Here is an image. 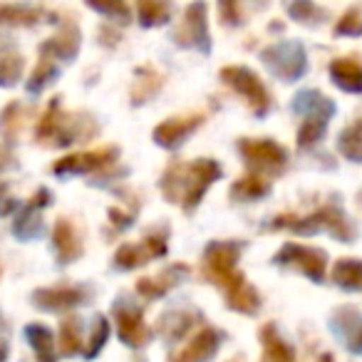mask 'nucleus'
Segmentation results:
<instances>
[{"label": "nucleus", "mask_w": 362, "mask_h": 362, "mask_svg": "<svg viewBox=\"0 0 362 362\" xmlns=\"http://www.w3.org/2000/svg\"><path fill=\"white\" fill-rule=\"evenodd\" d=\"M221 176L216 161L211 159H199L192 164H174L164 174L161 189L171 202H181L184 209H194L202 199V194L211 187V181Z\"/></svg>", "instance_id": "nucleus-1"}, {"label": "nucleus", "mask_w": 362, "mask_h": 362, "mask_svg": "<svg viewBox=\"0 0 362 362\" xmlns=\"http://www.w3.org/2000/svg\"><path fill=\"white\" fill-rule=\"evenodd\" d=\"M238 256H241L238 243H211L204 253V273L226 291L241 276V273H236Z\"/></svg>", "instance_id": "nucleus-2"}, {"label": "nucleus", "mask_w": 362, "mask_h": 362, "mask_svg": "<svg viewBox=\"0 0 362 362\" xmlns=\"http://www.w3.org/2000/svg\"><path fill=\"white\" fill-rule=\"evenodd\" d=\"M221 77L226 80L228 87H233L238 95L246 97L248 105H251V110L256 112V115H263V112L268 110V100H271L268 90L251 70H246V67H223Z\"/></svg>", "instance_id": "nucleus-3"}, {"label": "nucleus", "mask_w": 362, "mask_h": 362, "mask_svg": "<svg viewBox=\"0 0 362 362\" xmlns=\"http://www.w3.org/2000/svg\"><path fill=\"white\" fill-rule=\"evenodd\" d=\"M278 263H286V266H293L298 271H303L305 276H310L315 283H320L325 278V266H327V256L317 248L310 246H298V243H288V246L281 248L276 258Z\"/></svg>", "instance_id": "nucleus-4"}, {"label": "nucleus", "mask_w": 362, "mask_h": 362, "mask_svg": "<svg viewBox=\"0 0 362 362\" xmlns=\"http://www.w3.org/2000/svg\"><path fill=\"white\" fill-rule=\"evenodd\" d=\"M263 60L271 65L278 77H286V80H298L305 70V55L296 42H281V45L268 47L263 52Z\"/></svg>", "instance_id": "nucleus-5"}, {"label": "nucleus", "mask_w": 362, "mask_h": 362, "mask_svg": "<svg viewBox=\"0 0 362 362\" xmlns=\"http://www.w3.org/2000/svg\"><path fill=\"white\" fill-rule=\"evenodd\" d=\"M176 40L179 45L199 47V50H209V28H206V8L204 3H194L184 13L179 30H176Z\"/></svg>", "instance_id": "nucleus-6"}, {"label": "nucleus", "mask_w": 362, "mask_h": 362, "mask_svg": "<svg viewBox=\"0 0 362 362\" xmlns=\"http://www.w3.org/2000/svg\"><path fill=\"white\" fill-rule=\"evenodd\" d=\"M241 154L253 169H281L288 159L286 149L273 139H243Z\"/></svg>", "instance_id": "nucleus-7"}, {"label": "nucleus", "mask_w": 362, "mask_h": 362, "mask_svg": "<svg viewBox=\"0 0 362 362\" xmlns=\"http://www.w3.org/2000/svg\"><path fill=\"white\" fill-rule=\"evenodd\" d=\"M218 340H221L218 332L211 330V327H206V330H202L199 335H194L192 340L187 342V347H184L181 352H176L169 362H209L214 355H216Z\"/></svg>", "instance_id": "nucleus-8"}, {"label": "nucleus", "mask_w": 362, "mask_h": 362, "mask_svg": "<svg viewBox=\"0 0 362 362\" xmlns=\"http://www.w3.org/2000/svg\"><path fill=\"white\" fill-rule=\"evenodd\" d=\"M166 253V241L159 236H149L141 243H129V246H122L117 253V263L122 268H136L141 263H146L149 258H156Z\"/></svg>", "instance_id": "nucleus-9"}, {"label": "nucleus", "mask_w": 362, "mask_h": 362, "mask_svg": "<svg viewBox=\"0 0 362 362\" xmlns=\"http://www.w3.org/2000/svg\"><path fill=\"white\" fill-rule=\"evenodd\" d=\"M202 119H204L202 115H194V117H179V119L164 122V124H159V127L154 129L156 144L174 149V146H179L181 141L187 139V136L192 134V132L197 129L199 124H202Z\"/></svg>", "instance_id": "nucleus-10"}, {"label": "nucleus", "mask_w": 362, "mask_h": 362, "mask_svg": "<svg viewBox=\"0 0 362 362\" xmlns=\"http://www.w3.org/2000/svg\"><path fill=\"white\" fill-rule=\"evenodd\" d=\"M117 322H119V335L127 345L141 347L149 342V330H146L141 313L136 308H117Z\"/></svg>", "instance_id": "nucleus-11"}, {"label": "nucleus", "mask_w": 362, "mask_h": 362, "mask_svg": "<svg viewBox=\"0 0 362 362\" xmlns=\"http://www.w3.org/2000/svg\"><path fill=\"white\" fill-rule=\"evenodd\" d=\"M330 77L340 90L345 92H362V62L352 60V57H340L332 60Z\"/></svg>", "instance_id": "nucleus-12"}, {"label": "nucleus", "mask_w": 362, "mask_h": 362, "mask_svg": "<svg viewBox=\"0 0 362 362\" xmlns=\"http://www.w3.org/2000/svg\"><path fill=\"white\" fill-rule=\"evenodd\" d=\"M226 293H228V305L236 308V310L256 313L258 308H261V298H258V293L253 291L251 283H246L243 276H238L236 281L226 288Z\"/></svg>", "instance_id": "nucleus-13"}, {"label": "nucleus", "mask_w": 362, "mask_h": 362, "mask_svg": "<svg viewBox=\"0 0 362 362\" xmlns=\"http://www.w3.org/2000/svg\"><path fill=\"white\" fill-rule=\"evenodd\" d=\"M117 156V149H100V151H90V154H77L70 159H62L55 166V171H92L97 166L110 164V159Z\"/></svg>", "instance_id": "nucleus-14"}, {"label": "nucleus", "mask_w": 362, "mask_h": 362, "mask_svg": "<svg viewBox=\"0 0 362 362\" xmlns=\"http://www.w3.org/2000/svg\"><path fill=\"white\" fill-rule=\"evenodd\" d=\"M181 273H187V268H184V266H171L169 271H164L159 278H141L139 286H136V291H139L141 296H146V298H159V296H164L171 286H176V283H179Z\"/></svg>", "instance_id": "nucleus-15"}, {"label": "nucleus", "mask_w": 362, "mask_h": 362, "mask_svg": "<svg viewBox=\"0 0 362 362\" xmlns=\"http://www.w3.org/2000/svg\"><path fill=\"white\" fill-rule=\"evenodd\" d=\"M332 278H335V283L340 288L362 291V261H357V258H342V261L335 263Z\"/></svg>", "instance_id": "nucleus-16"}, {"label": "nucleus", "mask_w": 362, "mask_h": 362, "mask_svg": "<svg viewBox=\"0 0 362 362\" xmlns=\"http://www.w3.org/2000/svg\"><path fill=\"white\" fill-rule=\"evenodd\" d=\"M55 246H57V251H60V256L65 258V261H72V258L82 253V243H80L75 228H72V223L67 221V218H60V223H57Z\"/></svg>", "instance_id": "nucleus-17"}, {"label": "nucleus", "mask_w": 362, "mask_h": 362, "mask_svg": "<svg viewBox=\"0 0 362 362\" xmlns=\"http://www.w3.org/2000/svg\"><path fill=\"white\" fill-rule=\"evenodd\" d=\"M263 194H268V179H263V176H258V174L243 176L231 189V197L238 199V202H256Z\"/></svg>", "instance_id": "nucleus-18"}, {"label": "nucleus", "mask_w": 362, "mask_h": 362, "mask_svg": "<svg viewBox=\"0 0 362 362\" xmlns=\"http://www.w3.org/2000/svg\"><path fill=\"white\" fill-rule=\"evenodd\" d=\"M139 8V21L141 25H161L169 21L171 16V3L169 0H136Z\"/></svg>", "instance_id": "nucleus-19"}, {"label": "nucleus", "mask_w": 362, "mask_h": 362, "mask_svg": "<svg viewBox=\"0 0 362 362\" xmlns=\"http://www.w3.org/2000/svg\"><path fill=\"white\" fill-rule=\"evenodd\" d=\"M325 119H327V115H320V112H313V115H308L305 119H303L300 132H298V144H300V146H313V144H315V141L322 136V132H325Z\"/></svg>", "instance_id": "nucleus-20"}, {"label": "nucleus", "mask_w": 362, "mask_h": 362, "mask_svg": "<svg viewBox=\"0 0 362 362\" xmlns=\"http://www.w3.org/2000/svg\"><path fill=\"white\" fill-rule=\"evenodd\" d=\"M340 151L352 161H362V119L340 134Z\"/></svg>", "instance_id": "nucleus-21"}, {"label": "nucleus", "mask_w": 362, "mask_h": 362, "mask_svg": "<svg viewBox=\"0 0 362 362\" xmlns=\"http://www.w3.org/2000/svg\"><path fill=\"white\" fill-rule=\"evenodd\" d=\"M37 298H50V303H45V308L55 310V308H67V305L80 303L82 291H77V288H52V291L40 293Z\"/></svg>", "instance_id": "nucleus-22"}, {"label": "nucleus", "mask_w": 362, "mask_h": 362, "mask_svg": "<svg viewBox=\"0 0 362 362\" xmlns=\"http://www.w3.org/2000/svg\"><path fill=\"white\" fill-rule=\"evenodd\" d=\"M337 35H362V13L360 11H347L335 25Z\"/></svg>", "instance_id": "nucleus-23"}, {"label": "nucleus", "mask_w": 362, "mask_h": 362, "mask_svg": "<svg viewBox=\"0 0 362 362\" xmlns=\"http://www.w3.org/2000/svg\"><path fill=\"white\" fill-rule=\"evenodd\" d=\"M77 347H80V322L77 317H70L62 325V352H75Z\"/></svg>", "instance_id": "nucleus-24"}, {"label": "nucleus", "mask_w": 362, "mask_h": 362, "mask_svg": "<svg viewBox=\"0 0 362 362\" xmlns=\"http://www.w3.org/2000/svg\"><path fill=\"white\" fill-rule=\"evenodd\" d=\"M90 6L102 13H107L110 18H119V21H127V18H129V11H127L124 0H90Z\"/></svg>", "instance_id": "nucleus-25"}, {"label": "nucleus", "mask_w": 362, "mask_h": 362, "mask_svg": "<svg viewBox=\"0 0 362 362\" xmlns=\"http://www.w3.org/2000/svg\"><path fill=\"white\" fill-rule=\"evenodd\" d=\"M291 16L296 18V21L310 23V21L322 18V11H317V8L313 6V0H296V3H291Z\"/></svg>", "instance_id": "nucleus-26"}, {"label": "nucleus", "mask_w": 362, "mask_h": 362, "mask_svg": "<svg viewBox=\"0 0 362 362\" xmlns=\"http://www.w3.org/2000/svg\"><path fill=\"white\" fill-rule=\"evenodd\" d=\"M345 340H347V347H350L352 352H362V320L357 315H355V322L347 325Z\"/></svg>", "instance_id": "nucleus-27"}, {"label": "nucleus", "mask_w": 362, "mask_h": 362, "mask_svg": "<svg viewBox=\"0 0 362 362\" xmlns=\"http://www.w3.org/2000/svg\"><path fill=\"white\" fill-rule=\"evenodd\" d=\"M107 332H110V327H107V320H105V317H97L95 335H92V345L87 347V355H95V352L100 350L102 342L107 340Z\"/></svg>", "instance_id": "nucleus-28"}]
</instances>
